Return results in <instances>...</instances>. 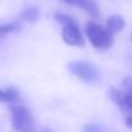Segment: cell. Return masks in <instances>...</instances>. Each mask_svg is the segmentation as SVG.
Returning a JSON list of instances; mask_svg holds the SVG:
<instances>
[{"instance_id": "3", "label": "cell", "mask_w": 132, "mask_h": 132, "mask_svg": "<svg viewBox=\"0 0 132 132\" xmlns=\"http://www.w3.org/2000/svg\"><path fill=\"white\" fill-rule=\"evenodd\" d=\"M68 71L78 80L86 84H97L101 80V73L99 68L90 62H82V60L71 62L68 63Z\"/></svg>"}, {"instance_id": "11", "label": "cell", "mask_w": 132, "mask_h": 132, "mask_svg": "<svg viewBox=\"0 0 132 132\" xmlns=\"http://www.w3.org/2000/svg\"><path fill=\"white\" fill-rule=\"evenodd\" d=\"M82 132H101V127L96 123H88L84 127Z\"/></svg>"}, {"instance_id": "8", "label": "cell", "mask_w": 132, "mask_h": 132, "mask_svg": "<svg viewBox=\"0 0 132 132\" xmlns=\"http://www.w3.org/2000/svg\"><path fill=\"white\" fill-rule=\"evenodd\" d=\"M18 100V91L17 88L10 87L6 90H0V103H17Z\"/></svg>"}, {"instance_id": "5", "label": "cell", "mask_w": 132, "mask_h": 132, "mask_svg": "<svg viewBox=\"0 0 132 132\" xmlns=\"http://www.w3.org/2000/svg\"><path fill=\"white\" fill-rule=\"evenodd\" d=\"M108 97L114 104L121 106L123 110L130 113V116H132V95L130 92H127L125 90H118V88L112 87L108 90Z\"/></svg>"}, {"instance_id": "6", "label": "cell", "mask_w": 132, "mask_h": 132, "mask_svg": "<svg viewBox=\"0 0 132 132\" xmlns=\"http://www.w3.org/2000/svg\"><path fill=\"white\" fill-rule=\"evenodd\" d=\"M126 26V21L122 15L119 14H112L110 17L106 18L105 21V28L114 36L116 34H118L119 31H122Z\"/></svg>"}, {"instance_id": "2", "label": "cell", "mask_w": 132, "mask_h": 132, "mask_svg": "<svg viewBox=\"0 0 132 132\" xmlns=\"http://www.w3.org/2000/svg\"><path fill=\"white\" fill-rule=\"evenodd\" d=\"M12 125L17 132H36L35 121L30 109L19 103L10 104Z\"/></svg>"}, {"instance_id": "4", "label": "cell", "mask_w": 132, "mask_h": 132, "mask_svg": "<svg viewBox=\"0 0 132 132\" xmlns=\"http://www.w3.org/2000/svg\"><path fill=\"white\" fill-rule=\"evenodd\" d=\"M62 39L67 45L71 46H84L85 40L82 36V32L77 24V22L64 24L62 28Z\"/></svg>"}, {"instance_id": "10", "label": "cell", "mask_w": 132, "mask_h": 132, "mask_svg": "<svg viewBox=\"0 0 132 132\" xmlns=\"http://www.w3.org/2000/svg\"><path fill=\"white\" fill-rule=\"evenodd\" d=\"M54 18H55L56 22H59L62 26L76 22V19H75L73 17H71V15H68V14H63V13H56V14L54 15Z\"/></svg>"}, {"instance_id": "15", "label": "cell", "mask_w": 132, "mask_h": 132, "mask_svg": "<svg viewBox=\"0 0 132 132\" xmlns=\"http://www.w3.org/2000/svg\"><path fill=\"white\" fill-rule=\"evenodd\" d=\"M43 132H51V131H49V130H44Z\"/></svg>"}, {"instance_id": "9", "label": "cell", "mask_w": 132, "mask_h": 132, "mask_svg": "<svg viewBox=\"0 0 132 132\" xmlns=\"http://www.w3.org/2000/svg\"><path fill=\"white\" fill-rule=\"evenodd\" d=\"M19 30H21V24H19L18 21L9 22V23H5V24H0V39H3L4 36H6L9 34L17 32Z\"/></svg>"}, {"instance_id": "13", "label": "cell", "mask_w": 132, "mask_h": 132, "mask_svg": "<svg viewBox=\"0 0 132 132\" xmlns=\"http://www.w3.org/2000/svg\"><path fill=\"white\" fill-rule=\"evenodd\" d=\"M63 1H65V3H67V4H69V5H75V6L82 8V5H84V1H85V0H63Z\"/></svg>"}, {"instance_id": "14", "label": "cell", "mask_w": 132, "mask_h": 132, "mask_svg": "<svg viewBox=\"0 0 132 132\" xmlns=\"http://www.w3.org/2000/svg\"><path fill=\"white\" fill-rule=\"evenodd\" d=\"M126 125H127L130 128H132V116H128V117L126 118Z\"/></svg>"}, {"instance_id": "7", "label": "cell", "mask_w": 132, "mask_h": 132, "mask_svg": "<svg viewBox=\"0 0 132 132\" xmlns=\"http://www.w3.org/2000/svg\"><path fill=\"white\" fill-rule=\"evenodd\" d=\"M19 17H21L23 21H26V22L34 23V22H36V21L39 19V17H40V9H39L37 5H30V6H27L26 9H23V10L21 12Z\"/></svg>"}, {"instance_id": "1", "label": "cell", "mask_w": 132, "mask_h": 132, "mask_svg": "<svg viewBox=\"0 0 132 132\" xmlns=\"http://www.w3.org/2000/svg\"><path fill=\"white\" fill-rule=\"evenodd\" d=\"M85 34L91 45L99 50H108L114 44L113 35L104 27L95 22H87L85 24Z\"/></svg>"}, {"instance_id": "12", "label": "cell", "mask_w": 132, "mask_h": 132, "mask_svg": "<svg viewBox=\"0 0 132 132\" xmlns=\"http://www.w3.org/2000/svg\"><path fill=\"white\" fill-rule=\"evenodd\" d=\"M122 85H123V87H125V91L130 92L132 95V76H128V77L123 78Z\"/></svg>"}]
</instances>
